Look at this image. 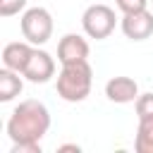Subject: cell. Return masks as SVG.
Segmentation results:
<instances>
[{
  "label": "cell",
  "mask_w": 153,
  "mask_h": 153,
  "mask_svg": "<svg viewBox=\"0 0 153 153\" xmlns=\"http://www.w3.org/2000/svg\"><path fill=\"white\" fill-rule=\"evenodd\" d=\"M48 127H50L48 108L38 100H24L14 108L7 122V134L14 143H38L48 131Z\"/></svg>",
  "instance_id": "cell-1"
},
{
  "label": "cell",
  "mask_w": 153,
  "mask_h": 153,
  "mask_svg": "<svg viewBox=\"0 0 153 153\" xmlns=\"http://www.w3.org/2000/svg\"><path fill=\"white\" fill-rule=\"evenodd\" d=\"M91 81H93V69L86 60L62 65V72L57 74V96L67 103H79L91 93Z\"/></svg>",
  "instance_id": "cell-2"
},
{
  "label": "cell",
  "mask_w": 153,
  "mask_h": 153,
  "mask_svg": "<svg viewBox=\"0 0 153 153\" xmlns=\"http://www.w3.org/2000/svg\"><path fill=\"white\" fill-rule=\"evenodd\" d=\"M22 33H24V38L29 43L43 45L50 38V33H53V17H50V12L43 10V7L26 10L24 17H22Z\"/></svg>",
  "instance_id": "cell-3"
},
{
  "label": "cell",
  "mask_w": 153,
  "mask_h": 153,
  "mask_svg": "<svg viewBox=\"0 0 153 153\" xmlns=\"http://www.w3.org/2000/svg\"><path fill=\"white\" fill-rule=\"evenodd\" d=\"M115 12L108 7V5H91V7H86V12H84V17H81V26H84V31L91 36V38H96V41H103V38H108L112 31H115Z\"/></svg>",
  "instance_id": "cell-4"
},
{
  "label": "cell",
  "mask_w": 153,
  "mask_h": 153,
  "mask_svg": "<svg viewBox=\"0 0 153 153\" xmlns=\"http://www.w3.org/2000/svg\"><path fill=\"white\" fill-rule=\"evenodd\" d=\"M122 31L131 41H146L148 36H153V14L148 10L127 12L122 17Z\"/></svg>",
  "instance_id": "cell-5"
},
{
  "label": "cell",
  "mask_w": 153,
  "mask_h": 153,
  "mask_svg": "<svg viewBox=\"0 0 153 153\" xmlns=\"http://www.w3.org/2000/svg\"><path fill=\"white\" fill-rule=\"evenodd\" d=\"M22 74L31 84H45L55 74V62H53V57L45 50H36L33 48V53H31V57H29V62H26V67H24Z\"/></svg>",
  "instance_id": "cell-6"
},
{
  "label": "cell",
  "mask_w": 153,
  "mask_h": 153,
  "mask_svg": "<svg viewBox=\"0 0 153 153\" xmlns=\"http://www.w3.org/2000/svg\"><path fill=\"white\" fill-rule=\"evenodd\" d=\"M86 57H88V43L79 33H67V36L60 38V43H57V60L62 65L84 62Z\"/></svg>",
  "instance_id": "cell-7"
},
{
  "label": "cell",
  "mask_w": 153,
  "mask_h": 153,
  "mask_svg": "<svg viewBox=\"0 0 153 153\" xmlns=\"http://www.w3.org/2000/svg\"><path fill=\"white\" fill-rule=\"evenodd\" d=\"M105 96L112 103H131L139 98V86L129 76H112L105 84Z\"/></svg>",
  "instance_id": "cell-8"
},
{
  "label": "cell",
  "mask_w": 153,
  "mask_h": 153,
  "mask_svg": "<svg viewBox=\"0 0 153 153\" xmlns=\"http://www.w3.org/2000/svg\"><path fill=\"white\" fill-rule=\"evenodd\" d=\"M31 53H33V48L29 43H19V41L7 43L2 48V65L7 69H14V72L22 74L24 67H26V62H29V57H31Z\"/></svg>",
  "instance_id": "cell-9"
},
{
  "label": "cell",
  "mask_w": 153,
  "mask_h": 153,
  "mask_svg": "<svg viewBox=\"0 0 153 153\" xmlns=\"http://www.w3.org/2000/svg\"><path fill=\"white\" fill-rule=\"evenodd\" d=\"M19 72H14V69H0V100L2 103H7V100H12L14 96H19L22 93V79L17 76Z\"/></svg>",
  "instance_id": "cell-10"
},
{
  "label": "cell",
  "mask_w": 153,
  "mask_h": 153,
  "mask_svg": "<svg viewBox=\"0 0 153 153\" xmlns=\"http://www.w3.org/2000/svg\"><path fill=\"white\" fill-rule=\"evenodd\" d=\"M136 153H153V115L139 120V131L134 141Z\"/></svg>",
  "instance_id": "cell-11"
},
{
  "label": "cell",
  "mask_w": 153,
  "mask_h": 153,
  "mask_svg": "<svg viewBox=\"0 0 153 153\" xmlns=\"http://www.w3.org/2000/svg\"><path fill=\"white\" fill-rule=\"evenodd\" d=\"M136 115H139V120L153 115V93H143L136 98Z\"/></svg>",
  "instance_id": "cell-12"
},
{
  "label": "cell",
  "mask_w": 153,
  "mask_h": 153,
  "mask_svg": "<svg viewBox=\"0 0 153 153\" xmlns=\"http://www.w3.org/2000/svg\"><path fill=\"white\" fill-rule=\"evenodd\" d=\"M26 0H0V17H12L19 10H24Z\"/></svg>",
  "instance_id": "cell-13"
},
{
  "label": "cell",
  "mask_w": 153,
  "mask_h": 153,
  "mask_svg": "<svg viewBox=\"0 0 153 153\" xmlns=\"http://www.w3.org/2000/svg\"><path fill=\"white\" fill-rule=\"evenodd\" d=\"M117 7L127 14V12H139V10H146V2L148 0H115Z\"/></svg>",
  "instance_id": "cell-14"
},
{
  "label": "cell",
  "mask_w": 153,
  "mask_h": 153,
  "mask_svg": "<svg viewBox=\"0 0 153 153\" xmlns=\"http://www.w3.org/2000/svg\"><path fill=\"white\" fill-rule=\"evenodd\" d=\"M12 153H41V143H14Z\"/></svg>",
  "instance_id": "cell-15"
},
{
  "label": "cell",
  "mask_w": 153,
  "mask_h": 153,
  "mask_svg": "<svg viewBox=\"0 0 153 153\" xmlns=\"http://www.w3.org/2000/svg\"><path fill=\"white\" fill-rule=\"evenodd\" d=\"M57 151H60V153H67V151H74V153H79V151H81V148H79V146H76V143H65V146H60V148H57Z\"/></svg>",
  "instance_id": "cell-16"
},
{
  "label": "cell",
  "mask_w": 153,
  "mask_h": 153,
  "mask_svg": "<svg viewBox=\"0 0 153 153\" xmlns=\"http://www.w3.org/2000/svg\"><path fill=\"white\" fill-rule=\"evenodd\" d=\"M151 2H153V0H151Z\"/></svg>",
  "instance_id": "cell-17"
}]
</instances>
